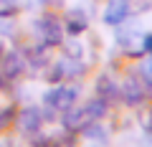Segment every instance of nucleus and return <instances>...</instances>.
Wrapping results in <instances>:
<instances>
[{
    "instance_id": "nucleus-1",
    "label": "nucleus",
    "mask_w": 152,
    "mask_h": 147,
    "mask_svg": "<svg viewBox=\"0 0 152 147\" xmlns=\"http://www.w3.org/2000/svg\"><path fill=\"white\" fill-rule=\"evenodd\" d=\"M76 97H79V91H76L74 86H56L51 89L48 94H46V104H48L51 109H69L71 104L76 102Z\"/></svg>"
},
{
    "instance_id": "nucleus-2",
    "label": "nucleus",
    "mask_w": 152,
    "mask_h": 147,
    "mask_svg": "<svg viewBox=\"0 0 152 147\" xmlns=\"http://www.w3.org/2000/svg\"><path fill=\"white\" fill-rule=\"evenodd\" d=\"M127 15H129V0H109L107 3L104 20H107L109 26H119Z\"/></svg>"
},
{
    "instance_id": "nucleus-3",
    "label": "nucleus",
    "mask_w": 152,
    "mask_h": 147,
    "mask_svg": "<svg viewBox=\"0 0 152 147\" xmlns=\"http://www.w3.org/2000/svg\"><path fill=\"white\" fill-rule=\"evenodd\" d=\"M38 31H41V36H43L46 43H61V26L58 20H56L53 15H43L41 20H38Z\"/></svg>"
},
{
    "instance_id": "nucleus-4",
    "label": "nucleus",
    "mask_w": 152,
    "mask_h": 147,
    "mask_svg": "<svg viewBox=\"0 0 152 147\" xmlns=\"http://www.w3.org/2000/svg\"><path fill=\"white\" fill-rule=\"evenodd\" d=\"M91 122H96L91 117V112H89V107H81V109H76V112H69V114L64 117V124L66 129L76 132V129H84L86 124H91Z\"/></svg>"
},
{
    "instance_id": "nucleus-5",
    "label": "nucleus",
    "mask_w": 152,
    "mask_h": 147,
    "mask_svg": "<svg viewBox=\"0 0 152 147\" xmlns=\"http://www.w3.org/2000/svg\"><path fill=\"white\" fill-rule=\"evenodd\" d=\"M96 97L104 99V102L109 104V102H117V99L122 97V91L117 89V84L112 81V76H107V74H104V76L96 79Z\"/></svg>"
},
{
    "instance_id": "nucleus-6",
    "label": "nucleus",
    "mask_w": 152,
    "mask_h": 147,
    "mask_svg": "<svg viewBox=\"0 0 152 147\" xmlns=\"http://www.w3.org/2000/svg\"><path fill=\"white\" fill-rule=\"evenodd\" d=\"M18 124H20L23 132H28V135H36L38 127H41V112H38L36 107H28L20 112V117H18Z\"/></svg>"
},
{
    "instance_id": "nucleus-7",
    "label": "nucleus",
    "mask_w": 152,
    "mask_h": 147,
    "mask_svg": "<svg viewBox=\"0 0 152 147\" xmlns=\"http://www.w3.org/2000/svg\"><path fill=\"white\" fill-rule=\"evenodd\" d=\"M122 97H124V102L129 104V107H134V104H140L142 99H145V89H142V84L137 81L134 76H129L124 81V89H122Z\"/></svg>"
},
{
    "instance_id": "nucleus-8",
    "label": "nucleus",
    "mask_w": 152,
    "mask_h": 147,
    "mask_svg": "<svg viewBox=\"0 0 152 147\" xmlns=\"http://www.w3.org/2000/svg\"><path fill=\"white\" fill-rule=\"evenodd\" d=\"M23 71V61H20V56H15V53H8L5 59H3V76H8V79H15L18 74Z\"/></svg>"
},
{
    "instance_id": "nucleus-9",
    "label": "nucleus",
    "mask_w": 152,
    "mask_h": 147,
    "mask_svg": "<svg viewBox=\"0 0 152 147\" xmlns=\"http://www.w3.org/2000/svg\"><path fill=\"white\" fill-rule=\"evenodd\" d=\"M84 28H86V18H84V13H71L69 31H71V33H81Z\"/></svg>"
},
{
    "instance_id": "nucleus-10",
    "label": "nucleus",
    "mask_w": 152,
    "mask_h": 147,
    "mask_svg": "<svg viewBox=\"0 0 152 147\" xmlns=\"http://www.w3.org/2000/svg\"><path fill=\"white\" fill-rule=\"evenodd\" d=\"M84 132H86V137H89V140H104V135H107V132H104L99 124H94V122L84 127Z\"/></svg>"
},
{
    "instance_id": "nucleus-11",
    "label": "nucleus",
    "mask_w": 152,
    "mask_h": 147,
    "mask_svg": "<svg viewBox=\"0 0 152 147\" xmlns=\"http://www.w3.org/2000/svg\"><path fill=\"white\" fill-rule=\"evenodd\" d=\"M140 74H142V79H145L147 86H152V59H150V61H145V64L140 66Z\"/></svg>"
},
{
    "instance_id": "nucleus-12",
    "label": "nucleus",
    "mask_w": 152,
    "mask_h": 147,
    "mask_svg": "<svg viewBox=\"0 0 152 147\" xmlns=\"http://www.w3.org/2000/svg\"><path fill=\"white\" fill-rule=\"evenodd\" d=\"M13 119V109H5V112H0V129H5Z\"/></svg>"
},
{
    "instance_id": "nucleus-13",
    "label": "nucleus",
    "mask_w": 152,
    "mask_h": 147,
    "mask_svg": "<svg viewBox=\"0 0 152 147\" xmlns=\"http://www.w3.org/2000/svg\"><path fill=\"white\" fill-rule=\"evenodd\" d=\"M13 5H15V0H0V13H10Z\"/></svg>"
},
{
    "instance_id": "nucleus-14",
    "label": "nucleus",
    "mask_w": 152,
    "mask_h": 147,
    "mask_svg": "<svg viewBox=\"0 0 152 147\" xmlns=\"http://www.w3.org/2000/svg\"><path fill=\"white\" fill-rule=\"evenodd\" d=\"M142 127H145L147 132H152V112H150V114H145V117H142Z\"/></svg>"
},
{
    "instance_id": "nucleus-15",
    "label": "nucleus",
    "mask_w": 152,
    "mask_h": 147,
    "mask_svg": "<svg viewBox=\"0 0 152 147\" xmlns=\"http://www.w3.org/2000/svg\"><path fill=\"white\" fill-rule=\"evenodd\" d=\"M33 147H56V142L53 140H38V142H33Z\"/></svg>"
},
{
    "instance_id": "nucleus-16",
    "label": "nucleus",
    "mask_w": 152,
    "mask_h": 147,
    "mask_svg": "<svg viewBox=\"0 0 152 147\" xmlns=\"http://www.w3.org/2000/svg\"><path fill=\"white\" fill-rule=\"evenodd\" d=\"M145 48L152 53V36H147V38H145Z\"/></svg>"
},
{
    "instance_id": "nucleus-17",
    "label": "nucleus",
    "mask_w": 152,
    "mask_h": 147,
    "mask_svg": "<svg viewBox=\"0 0 152 147\" xmlns=\"http://www.w3.org/2000/svg\"><path fill=\"white\" fill-rule=\"evenodd\" d=\"M0 147H8V145H0Z\"/></svg>"
},
{
    "instance_id": "nucleus-18",
    "label": "nucleus",
    "mask_w": 152,
    "mask_h": 147,
    "mask_svg": "<svg viewBox=\"0 0 152 147\" xmlns=\"http://www.w3.org/2000/svg\"><path fill=\"white\" fill-rule=\"evenodd\" d=\"M0 53H3V48H0Z\"/></svg>"
},
{
    "instance_id": "nucleus-19",
    "label": "nucleus",
    "mask_w": 152,
    "mask_h": 147,
    "mask_svg": "<svg viewBox=\"0 0 152 147\" xmlns=\"http://www.w3.org/2000/svg\"><path fill=\"white\" fill-rule=\"evenodd\" d=\"M38 3H41V0H38Z\"/></svg>"
},
{
    "instance_id": "nucleus-20",
    "label": "nucleus",
    "mask_w": 152,
    "mask_h": 147,
    "mask_svg": "<svg viewBox=\"0 0 152 147\" xmlns=\"http://www.w3.org/2000/svg\"><path fill=\"white\" fill-rule=\"evenodd\" d=\"M91 147H94V145H91Z\"/></svg>"
}]
</instances>
